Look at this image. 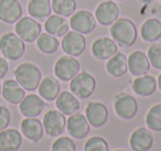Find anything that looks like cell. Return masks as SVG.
<instances>
[{
	"label": "cell",
	"mask_w": 161,
	"mask_h": 151,
	"mask_svg": "<svg viewBox=\"0 0 161 151\" xmlns=\"http://www.w3.org/2000/svg\"><path fill=\"white\" fill-rule=\"evenodd\" d=\"M109 33L112 39L121 48H130L137 40L136 25L130 19L118 18L110 25Z\"/></svg>",
	"instance_id": "6da1fadb"
},
{
	"label": "cell",
	"mask_w": 161,
	"mask_h": 151,
	"mask_svg": "<svg viewBox=\"0 0 161 151\" xmlns=\"http://www.w3.org/2000/svg\"><path fill=\"white\" fill-rule=\"evenodd\" d=\"M14 77L25 91L33 92L38 89L39 84L42 80V73L36 64L25 62L16 67Z\"/></svg>",
	"instance_id": "7a4b0ae2"
},
{
	"label": "cell",
	"mask_w": 161,
	"mask_h": 151,
	"mask_svg": "<svg viewBox=\"0 0 161 151\" xmlns=\"http://www.w3.org/2000/svg\"><path fill=\"white\" fill-rule=\"evenodd\" d=\"M0 52L10 61H18L25 53V43L14 32H7L0 38Z\"/></svg>",
	"instance_id": "3957f363"
},
{
	"label": "cell",
	"mask_w": 161,
	"mask_h": 151,
	"mask_svg": "<svg viewBox=\"0 0 161 151\" xmlns=\"http://www.w3.org/2000/svg\"><path fill=\"white\" fill-rule=\"evenodd\" d=\"M96 89V80L88 72H80L71 80L69 91L78 99H87Z\"/></svg>",
	"instance_id": "277c9868"
},
{
	"label": "cell",
	"mask_w": 161,
	"mask_h": 151,
	"mask_svg": "<svg viewBox=\"0 0 161 151\" xmlns=\"http://www.w3.org/2000/svg\"><path fill=\"white\" fill-rule=\"evenodd\" d=\"M114 109L120 119L130 120L138 114V102L130 94H117L114 99Z\"/></svg>",
	"instance_id": "5b68a950"
},
{
	"label": "cell",
	"mask_w": 161,
	"mask_h": 151,
	"mask_svg": "<svg viewBox=\"0 0 161 151\" xmlns=\"http://www.w3.org/2000/svg\"><path fill=\"white\" fill-rule=\"evenodd\" d=\"M14 32L25 42L32 43L42 33V27L31 17H21L16 22Z\"/></svg>",
	"instance_id": "8992f818"
},
{
	"label": "cell",
	"mask_w": 161,
	"mask_h": 151,
	"mask_svg": "<svg viewBox=\"0 0 161 151\" xmlns=\"http://www.w3.org/2000/svg\"><path fill=\"white\" fill-rule=\"evenodd\" d=\"M80 63L74 56L63 55L54 64V74L62 82H69L80 73Z\"/></svg>",
	"instance_id": "52a82bcc"
},
{
	"label": "cell",
	"mask_w": 161,
	"mask_h": 151,
	"mask_svg": "<svg viewBox=\"0 0 161 151\" xmlns=\"http://www.w3.org/2000/svg\"><path fill=\"white\" fill-rule=\"evenodd\" d=\"M97 21L95 16L88 10H80L74 12L69 19V27L80 34H90L95 30Z\"/></svg>",
	"instance_id": "ba28073f"
},
{
	"label": "cell",
	"mask_w": 161,
	"mask_h": 151,
	"mask_svg": "<svg viewBox=\"0 0 161 151\" xmlns=\"http://www.w3.org/2000/svg\"><path fill=\"white\" fill-rule=\"evenodd\" d=\"M44 132L50 137H60L66 128V118L60 110H49L42 120Z\"/></svg>",
	"instance_id": "9c48e42d"
},
{
	"label": "cell",
	"mask_w": 161,
	"mask_h": 151,
	"mask_svg": "<svg viewBox=\"0 0 161 151\" xmlns=\"http://www.w3.org/2000/svg\"><path fill=\"white\" fill-rule=\"evenodd\" d=\"M61 47L64 53L69 56H80L86 49V39L84 34L75 31H69L61 41Z\"/></svg>",
	"instance_id": "30bf717a"
},
{
	"label": "cell",
	"mask_w": 161,
	"mask_h": 151,
	"mask_svg": "<svg viewBox=\"0 0 161 151\" xmlns=\"http://www.w3.org/2000/svg\"><path fill=\"white\" fill-rule=\"evenodd\" d=\"M85 117L93 128H102L108 121L109 113L102 102H90L85 108Z\"/></svg>",
	"instance_id": "8fae6325"
},
{
	"label": "cell",
	"mask_w": 161,
	"mask_h": 151,
	"mask_svg": "<svg viewBox=\"0 0 161 151\" xmlns=\"http://www.w3.org/2000/svg\"><path fill=\"white\" fill-rule=\"evenodd\" d=\"M66 130L74 139H83L90 133L91 125L88 124L85 115L75 113L66 119Z\"/></svg>",
	"instance_id": "7c38bea8"
},
{
	"label": "cell",
	"mask_w": 161,
	"mask_h": 151,
	"mask_svg": "<svg viewBox=\"0 0 161 151\" xmlns=\"http://www.w3.org/2000/svg\"><path fill=\"white\" fill-rule=\"evenodd\" d=\"M154 137L151 130L145 127H139L131 132L129 146L132 151H149L153 147Z\"/></svg>",
	"instance_id": "4fadbf2b"
},
{
	"label": "cell",
	"mask_w": 161,
	"mask_h": 151,
	"mask_svg": "<svg viewBox=\"0 0 161 151\" xmlns=\"http://www.w3.org/2000/svg\"><path fill=\"white\" fill-rule=\"evenodd\" d=\"M119 7L112 0H106L101 3L95 9V18L102 25H112L119 17Z\"/></svg>",
	"instance_id": "5bb4252c"
},
{
	"label": "cell",
	"mask_w": 161,
	"mask_h": 151,
	"mask_svg": "<svg viewBox=\"0 0 161 151\" xmlns=\"http://www.w3.org/2000/svg\"><path fill=\"white\" fill-rule=\"evenodd\" d=\"M45 100L36 94H29L25 95V98L19 104L20 114L25 118L38 117L41 115L43 109L45 108Z\"/></svg>",
	"instance_id": "9a60e30c"
},
{
	"label": "cell",
	"mask_w": 161,
	"mask_h": 151,
	"mask_svg": "<svg viewBox=\"0 0 161 151\" xmlns=\"http://www.w3.org/2000/svg\"><path fill=\"white\" fill-rule=\"evenodd\" d=\"M128 71L132 76H142L149 73L150 71V62L147 54L142 51H134L129 54L127 59Z\"/></svg>",
	"instance_id": "2e32d148"
},
{
	"label": "cell",
	"mask_w": 161,
	"mask_h": 151,
	"mask_svg": "<svg viewBox=\"0 0 161 151\" xmlns=\"http://www.w3.org/2000/svg\"><path fill=\"white\" fill-rule=\"evenodd\" d=\"M91 51H92V54L95 59L104 61L108 60L115 53L118 52V45L113 39L103 36V38L96 39L93 42Z\"/></svg>",
	"instance_id": "e0dca14e"
},
{
	"label": "cell",
	"mask_w": 161,
	"mask_h": 151,
	"mask_svg": "<svg viewBox=\"0 0 161 151\" xmlns=\"http://www.w3.org/2000/svg\"><path fill=\"white\" fill-rule=\"evenodd\" d=\"M23 9L18 0H0V21L14 25L22 17Z\"/></svg>",
	"instance_id": "ac0fdd59"
},
{
	"label": "cell",
	"mask_w": 161,
	"mask_h": 151,
	"mask_svg": "<svg viewBox=\"0 0 161 151\" xmlns=\"http://www.w3.org/2000/svg\"><path fill=\"white\" fill-rule=\"evenodd\" d=\"M20 128L22 135L32 142H39L44 136L42 121L36 117L25 118L21 121Z\"/></svg>",
	"instance_id": "d6986e66"
},
{
	"label": "cell",
	"mask_w": 161,
	"mask_h": 151,
	"mask_svg": "<svg viewBox=\"0 0 161 151\" xmlns=\"http://www.w3.org/2000/svg\"><path fill=\"white\" fill-rule=\"evenodd\" d=\"M55 106L65 116H71L80 110V100L71 92L63 91L55 99Z\"/></svg>",
	"instance_id": "ffe728a7"
},
{
	"label": "cell",
	"mask_w": 161,
	"mask_h": 151,
	"mask_svg": "<svg viewBox=\"0 0 161 151\" xmlns=\"http://www.w3.org/2000/svg\"><path fill=\"white\" fill-rule=\"evenodd\" d=\"M1 96L9 104H20L25 96V89L16 80H7L3 82Z\"/></svg>",
	"instance_id": "44dd1931"
},
{
	"label": "cell",
	"mask_w": 161,
	"mask_h": 151,
	"mask_svg": "<svg viewBox=\"0 0 161 151\" xmlns=\"http://www.w3.org/2000/svg\"><path fill=\"white\" fill-rule=\"evenodd\" d=\"M22 144L21 132L14 128L0 131V151H18Z\"/></svg>",
	"instance_id": "7402d4cb"
},
{
	"label": "cell",
	"mask_w": 161,
	"mask_h": 151,
	"mask_svg": "<svg viewBox=\"0 0 161 151\" xmlns=\"http://www.w3.org/2000/svg\"><path fill=\"white\" fill-rule=\"evenodd\" d=\"M39 95L45 102H53L61 93V84L58 80L53 76L42 78L38 86Z\"/></svg>",
	"instance_id": "603a6c76"
},
{
	"label": "cell",
	"mask_w": 161,
	"mask_h": 151,
	"mask_svg": "<svg viewBox=\"0 0 161 151\" xmlns=\"http://www.w3.org/2000/svg\"><path fill=\"white\" fill-rule=\"evenodd\" d=\"M157 80L151 75L137 76L131 82V89L141 97L151 96L157 89Z\"/></svg>",
	"instance_id": "cb8c5ba5"
},
{
	"label": "cell",
	"mask_w": 161,
	"mask_h": 151,
	"mask_svg": "<svg viewBox=\"0 0 161 151\" xmlns=\"http://www.w3.org/2000/svg\"><path fill=\"white\" fill-rule=\"evenodd\" d=\"M106 71L113 77H121L128 71L127 56L121 52L115 53L106 62Z\"/></svg>",
	"instance_id": "d4e9b609"
},
{
	"label": "cell",
	"mask_w": 161,
	"mask_h": 151,
	"mask_svg": "<svg viewBox=\"0 0 161 151\" xmlns=\"http://www.w3.org/2000/svg\"><path fill=\"white\" fill-rule=\"evenodd\" d=\"M69 25L66 19L58 14L47 17L44 22V30L47 33L52 34L54 36H64L69 32Z\"/></svg>",
	"instance_id": "484cf974"
},
{
	"label": "cell",
	"mask_w": 161,
	"mask_h": 151,
	"mask_svg": "<svg viewBox=\"0 0 161 151\" xmlns=\"http://www.w3.org/2000/svg\"><path fill=\"white\" fill-rule=\"evenodd\" d=\"M140 34L146 42H156L161 38V21L156 18L147 19L140 28Z\"/></svg>",
	"instance_id": "4316f807"
},
{
	"label": "cell",
	"mask_w": 161,
	"mask_h": 151,
	"mask_svg": "<svg viewBox=\"0 0 161 151\" xmlns=\"http://www.w3.org/2000/svg\"><path fill=\"white\" fill-rule=\"evenodd\" d=\"M28 14L31 18L38 20H43L50 17L52 14L51 0H29Z\"/></svg>",
	"instance_id": "83f0119b"
},
{
	"label": "cell",
	"mask_w": 161,
	"mask_h": 151,
	"mask_svg": "<svg viewBox=\"0 0 161 151\" xmlns=\"http://www.w3.org/2000/svg\"><path fill=\"white\" fill-rule=\"evenodd\" d=\"M36 48L44 54H53L60 48V41L49 33H41L36 40Z\"/></svg>",
	"instance_id": "f1b7e54d"
},
{
	"label": "cell",
	"mask_w": 161,
	"mask_h": 151,
	"mask_svg": "<svg viewBox=\"0 0 161 151\" xmlns=\"http://www.w3.org/2000/svg\"><path fill=\"white\" fill-rule=\"evenodd\" d=\"M51 7L55 14L66 18L76 11L77 5L75 0H51Z\"/></svg>",
	"instance_id": "f546056e"
},
{
	"label": "cell",
	"mask_w": 161,
	"mask_h": 151,
	"mask_svg": "<svg viewBox=\"0 0 161 151\" xmlns=\"http://www.w3.org/2000/svg\"><path fill=\"white\" fill-rule=\"evenodd\" d=\"M147 128L152 131H161V104H156L148 110L146 115Z\"/></svg>",
	"instance_id": "4dcf8cb0"
},
{
	"label": "cell",
	"mask_w": 161,
	"mask_h": 151,
	"mask_svg": "<svg viewBox=\"0 0 161 151\" xmlns=\"http://www.w3.org/2000/svg\"><path fill=\"white\" fill-rule=\"evenodd\" d=\"M84 151H109V146L103 137L94 136L85 142Z\"/></svg>",
	"instance_id": "1f68e13d"
},
{
	"label": "cell",
	"mask_w": 161,
	"mask_h": 151,
	"mask_svg": "<svg viewBox=\"0 0 161 151\" xmlns=\"http://www.w3.org/2000/svg\"><path fill=\"white\" fill-rule=\"evenodd\" d=\"M51 151H76V144L71 137H58L52 143Z\"/></svg>",
	"instance_id": "d6a6232c"
},
{
	"label": "cell",
	"mask_w": 161,
	"mask_h": 151,
	"mask_svg": "<svg viewBox=\"0 0 161 151\" xmlns=\"http://www.w3.org/2000/svg\"><path fill=\"white\" fill-rule=\"evenodd\" d=\"M147 56L149 59L150 65L156 70H161V44L153 43L148 49Z\"/></svg>",
	"instance_id": "836d02e7"
},
{
	"label": "cell",
	"mask_w": 161,
	"mask_h": 151,
	"mask_svg": "<svg viewBox=\"0 0 161 151\" xmlns=\"http://www.w3.org/2000/svg\"><path fill=\"white\" fill-rule=\"evenodd\" d=\"M11 122V113L9 108L3 105H0V131L5 130Z\"/></svg>",
	"instance_id": "e575fe53"
},
{
	"label": "cell",
	"mask_w": 161,
	"mask_h": 151,
	"mask_svg": "<svg viewBox=\"0 0 161 151\" xmlns=\"http://www.w3.org/2000/svg\"><path fill=\"white\" fill-rule=\"evenodd\" d=\"M8 71H9V63L7 59L0 56V80L7 75Z\"/></svg>",
	"instance_id": "d590c367"
},
{
	"label": "cell",
	"mask_w": 161,
	"mask_h": 151,
	"mask_svg": "<svg viewBox=\"0 0 161 151\" xmlns=\"http://www.w3.org/2000/svg\"><path fill=\"white\" fill-rule=\"evenodd\" d=\"M157 86H158V88L161 91V73L159 74V76H158V80H157Z\"/></svg>",
	"instance_id": "8d00e7d4"
},
{
	"label": "cell",
	"mask_w": 161,
	"mask_h": 151,
	"mask_svg": "<svg viewBox=\"0 0 161 151\" xmlns=\"http://www.w3.org/2000/svg\"><path fill=\"white\" fill-rule=\"evenodd\" d=\"M151 1H153V0H139V3H142V5H145V3H151Z\"/></svg>",
	"instance_id": "74e56055"
},
{
	"label": "cell",
	"mask_w": 161,
	"mask_h": 151,
	"mask_svg": "<svg viewBox=\"0 0 161 151\" xmlns=\"http://www.w3.org/2000/svg\"><path fill=\"white\" fill-rule=\"evenodd\" d=\"M114 151H127V150H125V149H117V150H114Z\"/></svg>",
	"instance_id": "f35d334b"
},
{
	"label": "cell",
	"mask_w": 161,
	"mask_h": 151,
	"mask_svg": "<svg viewBox=\"0 0 161 151\" xmlns=\"http://www.w3.org/2000/svg\"><path fill=\"white\" fill-rule=\"evenodd\" d=\"M1 89H3V84H0V96H1Z\"/></svg>",
	"instance_id": "ab89813d"
},
{
	"label": "cell",
	"mask_w": 161,
	"mask_h": 151,
	"mask_svg": "<svg viewBox=\"0 0 161 151\" xmlns=\"http://www.w3.org/2000/svg\"><path fill=\"white\" fill-rule=\"evenodd\" d=\"M118 1H125V0H118Z\"/></svg>",
	"instance_id": "60d3db41"
},
{
	"label": "cell",
	"mask_w": 161,
	"mask_h": 151,
	"mask_svg": "<svg viewBox=\"0 0 161 151\" xmlns=\"http://www.w3.org/2000/svg\"><path fill=\"white\" fill-rule=\"evenodd\" d=\"M159 1H160V3H161V0H159Z\"/></svg>",
	"instance_id": "b9f144b4"
}]
</instances>
